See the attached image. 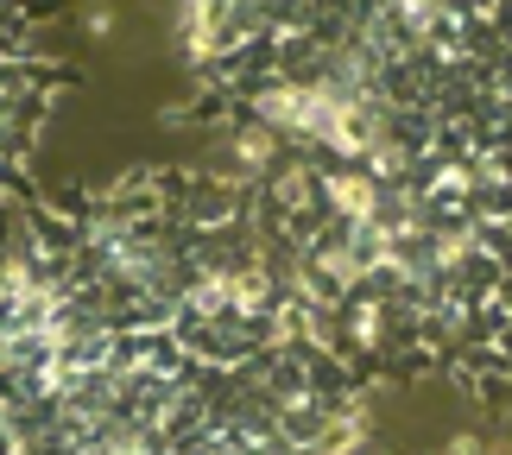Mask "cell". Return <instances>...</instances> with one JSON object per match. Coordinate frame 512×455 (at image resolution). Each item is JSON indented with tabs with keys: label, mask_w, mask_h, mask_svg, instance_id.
I'll return each instance as SVG.
<instances>
[{
	"label": "cell",
	"mask_w": 512,
	"mask_h": 455,
	"mask_svg": "<svg viewBox=\"0 0 512 455\" xmlns=\"http://www.w3.org/2000/svg\"><path fill=\"white\" fill-rule=\"evenodd\" d=\"M83 26H89V38H114V7H89Z\"/></svg>",
	"instance_id": "1"
}]
</instances>
